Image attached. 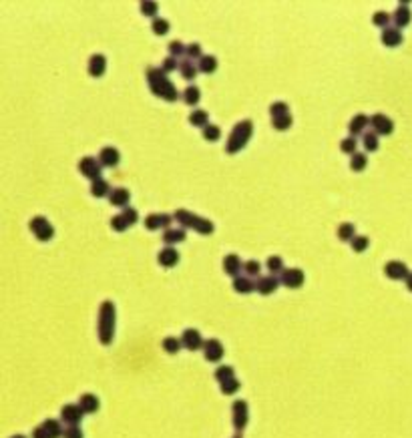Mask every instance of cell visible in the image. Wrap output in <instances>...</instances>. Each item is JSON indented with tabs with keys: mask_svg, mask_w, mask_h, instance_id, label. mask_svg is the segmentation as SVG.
I'll return each instance as SVG.
<instances>
[{
	"mask_svg": "<svg viewBox=\"0 0 412 438\" xmlns=\"http://www.w3.org/2000/svg\"><path fill=\"white\" fill-rule=\"evenodd\" d=\"M292 115H284V117H276V119H272V125H274V129H278V131H285V129H289L292 127Z\"/></svg>",
	"mask_w": 412,
	"mask_h": 438,
	"instance_id": "obj_47",
	"label": "cell"
},
{
	"mask_svg": "<svg viewBox=\"0 0 412 438\" xmlns=\"http://www.w3.org/2000/svg\"><path fill=\"white\" fill-rule=\"evenodd\" d=\"M225 354V348L223 344L217 340V338H209L205 340V346H203V356L207 362H220Z\"/></svg>",
	"mask_w": 412,
	"mask_h": 438,
	"instance_id": "obj_9",
	"label": "cell"
},
{
	"mask_svg": "<svg viewBox=\"0 0 412 438\" xmlns=\"http://www.w3.org/2000/svg\"><path fill=\"white\" fill-rule=\"evenodd\" d=\"M32 438H53V436H51L42 426H36V428L32 430Z\"/></svg>",
	"mask_w": 412,
	"mask_h": 438,
	"instance_id": "obj_55",
	"label": "cell"
},
{
	"mask_svg": "<svg viewBox=\"0 0 412 438\" xmlns=\"http://www.w3.org/2000/svg\"><path fill=\"white\" fill-rule=\"evenodd\" d=\"M231 418H233V428L237 432H241L246 426H248V420H250V408H248V402L246 400H235L233 406H231Z\"/></svg>",
	"mask_w": 412,
	"mask_h": 438,
	"instance_id": "obj_5",
	"label": "cell"
},
{
	"mask_svg": "<svg viewBox=\"0 0 412 438\" xmlns=\"http://www.w3.org/2000/svg\"><path fill=\"white\" fill-rule=\"evenodd\" d=\"M181 97H183V101L187 102V105H197V102H199V97H201V93H199V89H197L195 85H189V87L181 93Z\"/></svg>",
	"mask_w": 412,
	"mask_h": 438,
	"instance_id": "obj_37",
	"label": "cell"
},
{
	"mask_svg": "<svg viewBox=\"0 0 412 438\" xmlns=\"http://www.w3.org/2000/svg\"><path fill=\"white\" fill-rule=\"evenodd\" d=\"M370 125V117L368 115H356L352 121L348 123V131L352 137H356L358 133H362L366 127Z\"/></svg>",
	"mask_w": 412,
	"mask_h": 438,
	"instance_id": "obj_24",
	"label": "cell"
},
{
	"mask_svg": "<svg viewBox=\"0 0 412 438\" xmlns=\"http://www.w3.org/2000/svg\"><path fill=\"white\" fill-rule=\"evenodd\" d=\"M147 83L153 95H157L165 101L173 102L181 97V93L177 91V87L169 81L167 72H163V68H149L147 70Z\"/></svg>",
	"mask_w": 412,
	"mask_h": 438,
	"instance_id": "obj_2",
	"label": "cell"
},
{
	"mask_svg": "<svg viewBox=\"0 0 412 438\" xmlns=\"http://www.w3.org/2000/svg\"><path fill=\"white\" fill-rule=\"evenodd\" d=\"M179 70H181V74H183L187 81H191V79H195V74L199 72V67H197L191 59H187V61H181V63H179Z\"/></svg>",
	"mask_w": 412,
	"mask_h": 438,
	"instance_id": "obj_32",
	"label": "cell"
},
{
	"mask_svg": "<svg viewBox=\"0 0 412 438\" xmlns=\"http://www.w3.org/2000/svg\"><path fill=\"white\" fill-rule=\"evenodd\" d=\"M280 284H282L280 277H276V275H263V277H257L255 292H259L261 296H270V294H274L280 288Z\"/></svg>",
	"mask_w": 412,
	"mask_h": 438,
	"instance_id": "obj_13",
	"label": "cell"
},
{
	"mask_svg": "<svg viewBox=\"0 0 412 438\" xmlns=\"http://www.w3.org/2000/svg\"><path fill=\"white\" fill-rule=\"evenodd\" d=\"M173 217H175V219H177L181 225L195 229V231H197V234H201V236H209V234H213V229H215L211 219L199 217V215L191 213L189 209H177Z\"/></svg>",
	"mask_w": 412,
	"mask_h": 438,
	"instance_id": "obj_4",
	"label": "cell"
},
{
	"mask_svg": "<svg viewBox=\"0 0 412 438\" xmlns=\"http://www.w3.org/2000/svg\"><path fill=\"white\" fill-rule=\"evenodd\" d=\"M239 388H241V382H239L237 378H231V380H227V382H223L222 384V394L231 396V394H235Z\"/></svg>",
	"mask_w": 412,
	"mask_h": 438,
	"instance_id": "obj_45",
	"label": "cell"
},
{
	"mask_svg": "<svg viewBox=\"0 0 412 438\" xmlns=\"http://www.w3.org/2000/svg\"><path fill=\"white\" fill-rule=\"evenodd\" d=\"M233 438H241V434H235V436H233Z\"/></svg>",
	"mask_w": 412,
	"mask_h": 438,
	"instance_id": "obj_58",
	"label": "cell"
},
{
	"mask_svg": "<svg viewBox=\"0 0 412 438\" xmlns=\"http://www.w3.org/2000/svg\"><path fill=\"white\" fill-rule=\"evenodd\" d=\"M49 434L53 438H59V436H63V424H61V420H55V418H46L42 424H40Z\"/></svg>",
	"mask_w": 412,
	"mask_h": 438,
	"instance_id": "obj_27",
	"label": "cell"
},
{
	"mask_svg": "<svg viewBox=\"0 0 412 438\" xmlns=\"http://www.w3.org/2000/svg\"><path fill=\"white\" fill-rule=\"evenodd\" d=\"M189 123L191 125H195V127H201V129H203L205 125H209V115H207V111L195 109L189 115Z\"/></svg>",
	"mask_w": 412,
	"mask_h": 438,
	"instance_id": "obj_30",
	"label": "cell"
},
{
	"mask_svg": "<svg viewBox=\"0 0 412 438\" xmlns=\"http://www.w3.org/2000/svg\"><path fill=\"white\" fill-rule=\"evenodd\" d=\"M338 237L344 239V241H352V239L356 237V225H354V223H348V221L340 223V225H338Z\"/></svg>",
	"mask_w": 412,
	"mask_h": 438,
	"instance_id": "obj_33",
	"label": "cell"
},
{
	"mask_svg": "<svg viewBox=\"0 0 412 438\" xmlns=\"http://www.w3.org/2000/svg\"><path fill=\"white\" fill-rule=\"evenodd\" d=\"M265 266H268V270H270V273H272V275H276V273H282V271L285 270V268H284V260H282L280 255H270Z\"/></svg>",
	"mask_w": 412,
	"mask_h": 438,
	"instance_id": "obj_36",
	"label": "cell"
},
{
	"mask_svg": "<svg viewBox=\"0 0 412 438\" xmlns=\"http://www.w3.org/2000/svg\"><path fill=\"white\" fill-rule=\"evenodd\" d=\"M384 273H386L390 279H394V281H398V279H404V281H406V277H408L410 271H408L404 262L392 260V262H388V264L384 266Z\"/></svg>",
	"mask_w": 412,
	"mask_h": 438,
	"instance_id": "obj_14",
	"label": "cell"
},
{
	"mask_svg": "<svg viewBox=\"0 0 412 438\" xmlns=\"http://www.w3.org/2000/svg\"><path fill=\"white\" fill-rule=\"evenodd\" d=\"M390 18H392V14H388L386 10H376V12H374V16H372V22H374L376 27H380L382 31H384V29H388Z\"/></svg>",
	"mask_w": 412,
	"mask_h": 438,
	"instance_id": "obj_43",
	"label": "cell"
},
{
	"mask_svg": "<svg viewBox=\"0 0 412 438\" xmlns=\"http://www.w3.org/2000/svg\"><path fill=\"white\" fill-rule=\"evenodd\" d=\"M201 135H203L205 141H217V139L222 137V129H220L217 125L209 123V125H205V127L201 129Z\"/></svg>",
	"mask_w": 412,
	"mask_h": 438,
	"instance_id": "obj_38",
	"label": "cell"
},
{
	"mask_svg": "<svg viewBox=\"0 0 412 438\" xmlns=\"http://www.w3.org/2000/svg\"><path fill=\"white\" fill-rule=\"evenodd\" d=\"M177 59L175 57H167L165 61H163V65H161V68H163V72H171V70H175L177 68Z\"/></svg>",
	"mask_w": 412,
	"mask_h": 438,
	"instance_id": "obj_54",
	"label": "cell"
},
{
	"mask_svg": "<svg viewBox=\"0 0 412 438\" xmlns=\"http://www.w3.org/2000/svg\"><path fill=\"white\" fill-rule=\"evenodd\" d=\"M270 113H272V119L284 117V115H289V107H287V102H284V101H276L270 105Z\"/></svg>",
	"mask_w": 412,
	"mask_h": 438,
	"instance_id": "obj_40",
	"label": "cell"
},
{
	"mask_svg": "<svg viewBox=\"0 0 412 438\" xmlns=\"http://www.w3.org/2000/svg\"><path fill=\"white\" fill-rule=\"evenodd\" d=\"M187 57H189L191 61L203 57V55H201V44H199V42H191V44H187Z\"/></svg>",
	"mask_w": 412,
	"mask_h": 438,
	"instance_id": "obj_53",
	"label": "cell"
},
{
	"mask_svg": "<svg viewBox=\"0 0 412 438\" xmlns=\"http://www.w3.org/2000/svg\"><path fill=\"white\" fill-rule=\"evenodd\" d=\"M280 279H282L284 286L296 290V288H302V286H304L306 275H304V271L300 270V268H287V270L282 271V277H280Z\"/></svg>",
	"mask_w": 412,
	"mask_h": 438,
	"instance_id": "obj_12",
	"label": "cell"
},
{
	"mask_svg": "<svg viewBox=\"0 0 412 438\" xmlns=\"http://www.w3.org/2000/svg\"><path fill=\"white\" fill-rule=\"evenodd\" d=\"M99 161H101L103 167H117L119 161H121V153L115 147H103L101 155H99Z\"/></svg>",
	"mask_w": 412,
	"mask_h": 438,
	"instance_id": "obj_17",
	"label": "cell"
},
{
	"mask_svg": "<svg viewBox=\"0 0 412 438\" xmlns=\"http://www.w3.org/2000/svg\"><path fill=\"white\" fill-rule=\"evenodd\" d=\"M10 438H27V436H22V434H14V436H10Z\"/></svg>",
	"mask_w": 412,
	"mask_h": 438,
	"instance_id": "obj_57",
	"label": "cell"
},
{
	"mask_svg": "<svg viewBox=\"0 0 412 438\" xmlns=\"http://www.w3.org/2000/svg\"><path fill=\"white\" fill-rule=\"evenodd\" d=\"M115 326H117V307L111 300H105L99 307V324H96V332H99V340L103 346L113 344L115 340Z\"/></svg>",
	"mask_w": 412,
	"mask_h": 438,
	"instance_id": "obj_1",
	"label": "cell"
},
{
	"mask_svg": "<svg viewBox=\"0 0 412 438\" xmlns=\"http://www.w3.org/2000/svg\"><path fill=\"white\" fill-rule=\"evenodd\" d=\"M241 268H244V264H241V260H239L237 253H227V255L223 257V271H225L227 275L237 277Z\"/></svg>",
	"mask_w": 412,
	"mask_h": 438,
	"instance_id": "obj_18",
	"label": "cell"
},
{
	"mask_svg": "<svg viewBox=\"0 0 412 438\" xmlns=\"http://www.w3.org/2000/svg\"><path fill=\"white\" fill-rule=\"evenodd\" d=\"M244 271H246L248 277H255V275H259V271H261V264L255 262V260H250V262L244 264Z\"/></svg>",
	"mask_w": 412,
	"mask_h": 438,
	"instance_id": "obj_49",
	"label": "cell"
},
{
	"mask_svg": "<svg viewBox=\"0 0 412 438\" xmlns=\"http://www.w3.org/2000/svg\"><path fill=\"white\" fill-rule=\"evenodd\" d=\"M161 346H163V350H165L167 354H177V352L183 348V342H181V338L167 336V338H163Z\"/></svg>",
	"mask_w": 412,
	"mask_h": 438,
	"instance_id": "obj_28",
	"label": "cell"
},
{
	"mask_svg": "<svg viewBox=\"0 0 412 438\" xmlns=\"http://www.w3.org/2000/svg\"><path fill=\"white\" fill-rule=\"evenodd\" d=\"M111 185H109V181H105V179H99V181H93L91 183V193L95 195V197H109L111 195Z\"/></svg>",
	"mask_w": 412,
	"mask_h": 438,
	"instance_id": "obj_29",
	"label": "cell"
},
{
	"mask_svg": "<svg viewBox=\"0 0 412 438\" xmlns=\"http://www.w3.org/2000/svg\"><path fill=\"white\" fill-rule=\"evenodd\" d=\"M105 70H107V59L103 55H99V53L93 55L89 59V74L91 76H103Z\"/></svg>",
	"mask_w": 412,
	"mask_h": 438,
	"instance_id": "obj_22",
	"label": "cell"
},
{
	"mask_svg": "<svg viewBox=\"0 0 412 438\" xmlns=\"http://www.w3.org/2000/svg\"><path fill=\"white\" fill-rule=\"evenodd\" d=\"M252 133H254V123H252L250 119H244V121L235 123L233 129H231V135L227 137L225 151H227V153H237V151H241V149L248 145V141L252 139Z\"/></svg>",
	"mask_w": 412,
	"mask_h": 438,
	"instance_id": "obj_3",
	"label": "cell"
},
{
	"mask_svg": "<svg viewBox=\"0 0 412 438\" xmlns=\"http://www.w3.org/2000/svg\"><path fill=\"white\" fill-rule=\"evenodd\" d=\"M79 406H81V410L85 414H95L96 410L101 408V400L96 398L95 394H83L79 398Z\"/></svg>",
	"mask_w": 412,
	"mask_h": 438,
	"instance_id": "obj_23",
	"label": "cell"
},
{
	"mask_svg": "<svg viewBox=\"0 0 412 438\" xmlns=\"http://www.w3.org/2000/svg\"><path fill=\"white\" fill-rule=\"evenodd\" d=\"M370 127L376 135H390L394 131V123L390 117H386L384 113H374L370 117Z\"/></svg>",
	"mask_w": 412,
	"mask_h": 438,
	"instance_id": "obj_8",
	"label": "cell"
},
{
	"mask_svg": "<svg viewBox=\"0 0 412 438\" xmlns=\"http://www.w3.org/2000/svg\"><path fill=\"white\" fill-rule=\"evenodd\" d=\"M356 147H358V141H356V137H352V135L346 137V139H342V143H340V149H342L344 153H348V155L358 153Z\"/></svg>",
	"mask_w": 412,
	"mask_h": 438,
	"instance_id": "obj_48",
	"label": "cell"
},
{
	"mask_svg": "<svg viewBox=\"0 0 412 438\" xmlns=\"http://www.w3.org/2000/svg\"><path fill=\"white\" fill-rule=\"evenodd\" d=\"M79 171H81L85 177H89L91 181L103 179V177H101L103 165H101V161H99L96 157H83V159L79 161Z\"/></svg>",
	"mask_w": 412,
	"mask_h": 438,
	"instance_id": "obj_7",
	"label": "cell"
},
{
	"mask_svg": "<svg viewBox=\"0 0 412 438\" xmlns=\"http://www.w3.org/2000/svg\"><path fill=\"white\" fill-rule=\"evenodd\" d=\"M129 199H131V191L125 187H113V191L109 195L111 205H117V207H127Z\"/></svg>",
	"mask_w": 412,
	"mask_h": 438,
	"instance_id": "obj_21",
	"label": "cell"
},
{
	"mask_svg": "<svg viewBox=\"0 0 412 438\" xmlns=\"http://www.w3.org/2000/svg\"><path fill=\"white\" fill-rule=\"evenodd\" d=\"M111 227L115 229V231H125L129 227V223H127V219L123 217V215H115V217H111Z\"/></svg>",
	"mask_w": 412,
	"mask_h": 438,
	"instance_id": "obj_50",
	"label": "cell"
},
{
	"mask_svg": "<svg viewBox=\"0 0 412 438\" xmlns=\"http://www.w3.org/2000/svg\"><path fill=\"white\" fill-rule=\"evenodd\" d=\"M125 219H127V223L129 225H133V223H137V219H139V213H137V209L135 207H131V205H127V207H123V213H121Z\"/></svg>",
	"mask_w": 412,
	"mask_h": 438,
	"instance_id": "obj_51",
	"label": "cell"
},
{
	"mask_svg": "<svg viewBox=\"0 0 412 438\" xmlns=\"http://www.w3.org/2000/svg\"><path fill=\"white\" fill-rule=\"evenodd\" d=\"M366 165H368L366 153H354V155L350 157V169H352V171H364Z\"/></svg>",
	"mask_w": 412,
	"mask_h": 438,
	"instance_id": "obj_34",
	"label": "cell"
},
{
	"mask_svg": "<svg viewBox=\"0 0 412 438\" xmlns=\"http://www.w3.org/2000/svg\"><path fill=\"white\" fill-rule=\"evenodd\" d=\"M157 260L163 268H173V266H177V264H179V251H177V249H173L171 245H167L165 249H161V251H159Z\"/></svg>",
	"mask_w": 412,
	"mask_h": 438,
	"instance_id": "obj_19",
	"label": "cell"
},
{
	"mask_svg": "<svg viewBox=\"0 0 412 438\" xmlns=\"http://www.w3.org/2000/svg\"><path fill=\"white\" fill-rule=\"evenodd\" d=\"M231 378H235V370H233V366H220L217 370H215V380L223 384V382H227V380H231Z\"/></svg>",
	"mask_w": 412,
	"mask_h": 438,
	"instance_id": "obj_41",
	"label": "cell"
},
{
	"mask_svg": "<svg viewBox=\"0 0 412 438\" xmlns=\"http://www.w3.org/2000/svg\"><path fill=\"white\" fill-rule=\"evenodd\" d=\"M171 221H173V217L167 215V213H151V215L145 217V227L151 229V231H157L161 227H167V229H169Z\"/></svg>",
	"mask_w": 412,
	"mask_h": 438,
	"instance_id": "obj_15",
	"label": "cell"
},
{
	"mask_svg": "<svg viewBox=\"0 0 412 438\" xmlns=\"http://www.w3.org/2000/svg\"><path fill=\"white\" fill-rule=\"evenodd\" d=\"M410 18H412V12H410V8H408V2H400V4L396 6L394 14H392V20H394L396 29L408 27V24H410Z\"/></svg>",
	"mask_w": 412,
	"mask_h": 438,
	"instance_id": "obj_16",
	"label": "cell"
},
{
	"mask_svg": "<svg viewBox=\"0 0 412 438\" xmlns=\"http://www.w3.org/2000/svg\"><path fill=\"white\" fill-rule=\"evenodd\" d=\"M181 342H183V348H187L189 352L203 350V346H205V340L201 338L199 330H195V328H187V330L181 334Z\"/></svg>",
	"mask_w": 412,
	"mask_h": 438,
	"instance_id": "obj_11",
	"label": "cell"
},
{
	"mask_svg": "<svg viewBox=\"0 0 412 438\" xmlns=\"http://www.w3.org/2000/svg\"><path fill=\"white\" fill-rule=\"evenodd\" d=\"M350 245H352V249H354L356 253H362V251H366V249H368L370 239H368L366 236H356L352 241H350Z\"/></svg>",
	"mask_w": 412,
	"mask_h": 438,
	"instance_id": "obj_42",
	"label": "cell"
},
{
	"mask_svg": "<svg viewBox=\"0 0 412 438\" xmlns=\"http://www.w3.org/2000/svg\"><path fill=\"white\" fill-rule=\"evenodd\" d=\"M197 67L201 72H215V68H217V59L215 57H211V55H203L201 59H199V63H197Z\"/></svg>",
	"mask_w": 412,
	"mask_h": 438,
	"instance_id": "obj_31",
	"label": "cell"
},
{
	"mask_svg": "<svg viewBox=\"0 0 412 438\" xmlns=\"http://www.w3.org/2000/svg\"><path fill=\"white\" fill-rule=\"evenodd\" d=\"M185 229L183 227H169V229H165V234H163V241L167 243V245H173V243H181V241H185Z\"/></svg>",
	"mask_w": 412,
	"mask_h": 438,
	"instance_id": "obj_25",
	"label": "cell"
},
{
	"mask_svg": "<svg viewBox=\"0 0 412 438\" xmlns=\"http://www.w3.org/2000/svg\"><path fill=\"white\" fill-rule=\"evenodd\" d=\"M362 143H364V149L366 151H376L378 149V135L374 131H366L362 135Z\"/></svg>",
	"mask_w": 412,
	"mask_h": 438,
	"instance_id": "obj_39",
	"label": "cell"
},
{
	"mask_svg": "<svg viewBox=\"0 0 412 438\" xmlns=\"http://www.w3.org/2000/svg\"><path fill=\"white\" fill-rule=\"evenodd\" d=\"M63 438H85L81 426H66L63 432Z\"/></svg>",
	"mask_w": 412,
	"mask_h": 438,
	"instance_id": "obj_52",
	"label": "cell"
},
{
	"mask_svg": "<svg viewBox=\"0 0 412 438\" xmlns=\"http://www.w3.org/2000/svg\"><path fill=\"white\" fill-rule=\"evenodd\" d=\"M167 48H169V57H175V59L187 53V46H185V44H183L181 40H171Z\"/></svg>",
	"mask_w": 412,
	"mask_h": 438,
	"instance_id": "obj_46",
	"label": "cell"
},
{
	"mask_svg": "<svg viewBox=\"0 0 412 438\" xmlns=\"http://www.w3.org/2000/svg\"><path fill=\"white\" fill-rule=\"evenodd\" d=\"M380 40H382V44H386V46H398V44L402 42V33H400V29H396V27H388V29L382 31Z\"/></svg>",
	"mask_w": 412,
	"mask_h": 438,
	"instance_id": "obj_20",
	"label": "cell"
},
{
	"mask_svg": "<svg viewBox=\"0 0 412 438\" xmlns=\"http://www.w3.org/2000/svg\"><path fill=\"white\" fill-rule=\"evenodd\" d=\"M151 29H153V33H155V34L163 36V34L169 33L171 24H169V20H167V18H163V16H157V18H153V22H151Z\"/></svg>",
	"mask_w": 412,
	"mask_h": 438,
	"instance_id": "obj_35",
	"label": "cell"
},
{
	"mask_svg": "<svg viewBox=\"0 0 412 438\" xmlns=\"http://www.w3.org/2000/svg\"><path fill=\"white\" fill-rule=\"evenodd\" d=\"M139 10L145 14V16H153V18H157V2H153V0H143L141 4H139Z\"/></svg>",
	"mask_w": 412,
	"mask_h": 438,
	"instance_id": "obj_44",
	"label": "cell"
},
{
	"mask_svg": "<svg viewBox=\"0 0 412 438\" xmlns=\"http://www.w3.org/2000/svg\"><path fill=\"white\" fill-rule=\"evenodd\" d=\"M83 410L79 404H64L61 408V422L66 426H79V422L83 420Z\"/></svg>",
	"mask_w": 412,
	"mask_h": 438,
	"instance_id": "obj_10",
	"label": "cell"
},
{
	"mask_svg": "<svg viewBox=\"0 0 412 438\" xmlns=\"http://www.w3.org/2000/svg\"><path fill=\"white\" fill-rule=\"evenodd\" d=\"M31 231L38 237L40 241H49L51 237L55 236V227L51 225V221L42 215H36L31 219Z\"/></svg>",
	"mask_w": 412,
	"mask_h": 438,
	"instance_id": "obj_6",
	"label": "cell"
},
{
	"mask_svg": "<svg viewBox=\"0 0 412 438\" xmlns=\"http://www.w3.org/2000/svg\"><path fill=\"white\" fill-rule=\"evenodd\" d=\"M406 288H408V290L412 292V271L408 273V277H406Z\"/></svg>",
	"mask_w": 412,
	"mask_h": 438,
	"instance_id": "obj_56",
	"label": "cell"
},
{
	"mask_svg": "<svg viewBox=\"0 0 412 438\" xmlns=\"http://www.w3.org/2000/svg\"><path fill=\"white\" fill-rule=\"evenodd\" d=\"M233 290L237 294H250L255 290V284L248 275H237V277H233Z\"/></svg>",
	"mask_w": 412,
	"mask_h": 438,
	"instance_id": "obj_26",
	"label": "cell"
}]
</instances>
